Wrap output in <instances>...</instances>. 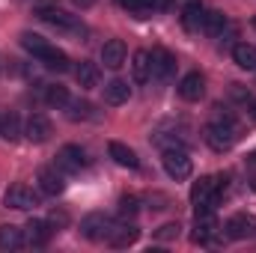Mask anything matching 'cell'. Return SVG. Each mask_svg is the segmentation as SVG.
Returning <instances> with one entry per match:
<instances>
[{"label": "cell", "mask_w": 256, "mask_h": 253, "mask_svg": "<svg viewBox=\"0 0 256 253\" xmlns=\"http://www.w3.org/2000/svg\"><path fill=\"white\" fill-rule=\"evenodd\" d=\"M149 202H155L152 208H167V202H170V200H167L164 194H152V196H149Z\"/></svg>", "instance_id": "obj_35"}, {"label": "cell", "mask_w": 256, "mask_h": 253, "mask_svg": "<svg viewBox=\"0 0 256 253\" xmlns=\"http://www.w3.org/2000/svg\"><path fill=\"white\" fill-rule=\"evenodd\" d=\"M232 60L238 68H248V72H256V45H248V42H238L232 48Z\"/></svg>", "instance_id": "obj_25"}, {"label": "cell", "mask_w": 256, "mask_h": 253, "mask_svg": "<svg viewBox=\"0 0 256 253\" xmlns=\"http://www.w3.org/2000/svg\"><path fill=\"white\" fill-rule=\"evenodd\" d=\"M57 167L72 170V173H78L80 167H86V155H84V149H80V146H63V149L57 152Z\"/></svg>", "instance_id": "obj_13"}, {"label": "cell", "mask_w": 256, "mask_h": 253, "mask_svg": "<svg viewBox=\"0 0 256 253\" xmlns=\"http://www.w3.org/2000/svg\"><path fill=\"white\" fill-rule=\"evenodd\" d=\"M224 190H226V176H202L200 182H194L191 202L196 208H214Z\"/></svg>", "instance_id": "obj_1"}, {"label": "cell", "mask_w": 256, "mask_h": 253, "mask_svg": "<svg viewBox=\"0 0 256 253\" xmlns=\"http://www.w3.org/2000/svg\"><path fill=\"white\" fill-rule=\"evenodd\" d=\"M102 63L108 66V68H120V66L126 63V42H122V39L104 42V48H102Z\"/></svg>", "instance_id": "obj_16"}, {"label": "cell", "mask_w": 256, "mask_h": 253, "mask_svg": "<svg viewBox=\"0 0 256 253\" xmlns=\"http://www.w3.org/2000/svg\"><path fill=\"white\" fill-rule=\"evenodd\" d=\"M92 3H96V0H74V6H80V9H90Z\"/></svg>", "instance_id": "obj_38"}, {"label": "cell", "mask_w": 256, "mask_h": 253, "mask_svg": "<svg viewBox=\"0 0 256 253\" xmlns=\"http://www.w3.org/2000/svg\"><path fill=\"white\" fill-rule=\"evenodd\" d=\"M108 152H110V158L120 164V167H128V170H137L140 167V161H137V152L126 146V143H120V140H114L110 146H108Z\"/></svg>", "instance_id": "obj_17"}, {"label": "cell", "mask_w": 256, "mask_h": 253, "mask_svg": "<svg viewBox=\"0 0 256 253\" xmlns=\"http://www.w3.org/2000/svg\"><path fill=\"white\" fill-rule=\"evenodd\" d=\"M137 208H140V200H137L134 194H122V196H120V218H122V220L134 218Z\"/></svg>", "instance_id": "obj_31"}, {"label": "cell", "mask_w": 256, "mask_h": 253, "mask_svg": "<svg viewBox=\"0 0 256 253\" xmlns=\"http://www.w3.org/2000/svg\"><path fill=\"white\" fill-rule=\"evenodd\" d=\"M39 63L45 66V68H51V72H66L68 68V57H66V51H60V48H45L39 57H36Z\"/></svg>", "instance_id": "obj_23"}, {"label": "cell", "mask_w": 256, "mask_h": 253, "mask_svg": "<svg viewBox=\"0 0 256 253\" xmlns=\"http://www.w3.org/2000/svg\"><path fill=\"white\" fill-rule=\"evenodd\" d=\"M51 224L48 220H39V218H33L27 226H24V238L30 242V244H36V248H42V244H48V238H51Z\"/></svg>", "instance_id": "obj_14"}, {"label": "cell", "mask_w": 256, "mask_h": 253, "mask_svg": "<svg viewBox=\"0 0 256 253\" xmlns=\"http://www.w3.org/2000/svg\"><path fill=\"white\" fill-rule=\"evenodd\" d=\"M6 206L9 208H18V212H27V208H36L39 206V194L33 188H27V185H12V188L6 190Z\"/></svg>", "instance_id": "obj_6"}, {"label": "cell", "mask_w": 256, "mask_h": 253, "mask_svg": "<svg viewBox=\"0 0 256 253\" xmlns=\"http://www.w3.org/2000/svg\"><path fill=\"white\" fill-rule=\"evenodd\" d=\"M179 96L185 102H200L206 96V78L200 72H188L182 80H179Z\"/></svg>", "instance_id": "obj_10"}, {"label": "cell", "mask_w": 256, "mask_h": 253, "mask_svg": "<svg viewBox=\"0 0 256 253\" xmlns=\"http://www.w3.org/2000/svg\"><path fill=\"white\" fill-rule=\"evenodd\" d=\"M110 230H114V224L104 214H90V218L80 220V236L90 238V242H104L110 236Z\"/></svg>", "instance_id": "obj_5"}, {"label": "cell", "mask_w": 256, "mask_h": 253, "mask_svg": "<svg viewBox=\"0 0 256 253\" xmlns=\"http://www.w3.org/2000/svg\"><path fill=\"white\" fill-rule=\"evenodd\" d=\"M256 236V218L254 214H248V212H238V214H232L230 220H226V238H250Z\"/></svg>", "instance_id": "obj_7"}, {"label": "cell", "mask_w": 256, "mask_h": 253, "mask_svg": "<svg viewBox=\"0 0 256 253\" xmlns=\"http://www.w3.org/2000/svg\"><path fill=\"white\" fill-rule=\"evenodd\" d=\"M116 3L128 12H134L137 18H146V15L155 12V0H116Z\"/></svg>", "instance_id": "obj_27"}, {"label": "cell", "mask_w": 256, "mask_h": 253, "mask_svg": "<svg viewBox=\"0 0 256 253\" xmlns=\"http://www.w3.org/2000/svg\"><path fill=\"white\" fill-rule=\"evenodd\" d=\"M161 161H164L167 176H170V179H176V182L188 179V176L194 173V161L188 158V152H185V149H167Z\"/></svg>", "instance_id": "obj_3"}, {"label": "cell", "mask_w": 256, "mask_h": 253, "mask_svg": "<svg viewBox=\"0 0 256 253\" xmlns=\"http://www.w3.org/2000/svg\"><path fill=\"white\" fill-rule=\"evenodd\" d=\"M179 230H182L179 224H164V226L155 230V238H158V242H176V238H179Z\"/></svg>", "instance_id": "obj_32"}, {"label": "cell", "mask_w": 256, "mask_h": 253, "mask_svg": "<svg viewBox=\"0 0 256 253\" xmlns=\"http://www.w3.org/2000/svg\"><path fill=\"white\" fill-rule=\"evenodd\" d=\"M232 96H236V98H242V102H250V92H244V90H242V84H232Z\"/></svg>", "instance_id": "obj_36"}, {"label": "cell", "mask_w": 256, "mask_h": 253, "mask_svg": "<svg viewBox=\"0 0 256 253\" xmlns=\"http://www.w3.org/2000/svg\"><path fill=\"white\" fill-rule=\"evenodd\" d=\"M39 18L48 21L51 27H60V30H72V33H84V27L78 24L74 15H68L63 9H39Z\"/></svg>", "instance_id": "obj_11"}, {"label": "cell", "mask_w": 256, "mask_h": 253, "mask_svg": "<svg viewBox=\"0 0 256 253\" xmlns=\"http://www.w3.org/2000/svg\"><path fill=\"white\" fill-rule=\"evenodd\" d=\"M202 21H206V9L200 0H185L182 6V24L185 30H202Z\"/></svg>", "instance_id": "obj_15"}, {"label": "cell", "mask_w": 256, "mask_h": 253, "mask_svg": "<svg viewBox=\"0 0 256 253\" xmlns=\"http://www.w3.org/2000/svg\"><path fill=\"white\" fill-rule=\"evenodd\" d=\"M214 122H220V126H232V128H236V120H232V114H230L226 108H220V104L214 108Z\"/></svg>", "instance_id": "obj_33"}, {"label": "cell", "mask_w": 256, "mask_h": 253, "mask_svg": "<svg viewBox=\"0 0 256 253\" xmlns=\"http://www.w3.org/2000/svg\"><path fill=\"white\" fill-rule=\"evenodd\" d=\"M218 218H214V208H196V218H194V244H208L214 236H218Z\"/></svg>", "instance_id": "obj_2"}, {"label": "cell", "mask_w": 256, "mask_h": 253, "mask_svg": "<svg viewBox=\"0 0 256 253\" xmlns=\"http://www.w3.org/2000/svg\"><path fill=\"white\" fill-rule=\"evenodd\" d=\"M66 108H68V120H90V116H92V104H90V102H80V98L72 102V98H68Z\"/></svg>", "instance_id": "obj_30"}, {"label": "cell", "mask_w": 256, "mask_h": 253, "mask_svg": "<svg viewBox=\"0 0 256 253\" xmlns=\"http://www.w3.org/2000/svg\"><path fill=\"white\" fill-rule=\"evenodd\" d=\"M98 78H102V72H98V66L90 63V60H80V63L74 66V80H78V86H84V90H92L96 84H98Z\"/></svg>", "instance_id": "obj_19"}, {"label": "cell", "mask_w": 256, "mask_h": 253, "mask_svg": "<svg viewBox=\"0 0 256 253\" xmlns=\"http://www.w3.org/2000/svg\"><path fill=\"white\" fill-rule=\"evenodd\" d=\"M131 74H134L137 84H146L152 78V57H149V51H134V57H131Z\"/></svg>", "instance_id": "obj_21"}, {"label": "cell", "mask_w": 256, "mask_h": 253, "mask_svg": "<svg viewBox=\"0 0 256 253\" xmlns=\"http://www.w3.org/2000/svg\"><path fill=\"white\" fill-rule=\"evenodd\" d=\"M149 57H152V78H158V80H167V78L176 72V57H173L170 51H164V48H155Z\"/></svg>", "instance_id": "obj_12"}, {"label": "cell", "mask_w": 256, "mask_h": 253, "mask_svg": "<svg viewBox=\"0 0 256 253\" xmlns=\"http://www.w3.org/2000/svg\"><path fill=\"white\" fill-rule=\"evenodd\" d=\"M51 120L45 116V114H30L27 116V126H24V134H27V140H33V143H45L48 137H51Z\"/></svg>", "instance_id": "obj_9"}, {"label": "cell", "mask_w": 256, "mask_h": 253, "mask_svg": "<svg viewBox=\"0 0 256 253\" xmlns=\"http://www.w3.org/2000/svg\"><path fill=\"white\" fill-rule=\"evenodd\" d=\"M21 134H24V128H21V116H18L15 110H6V114L0 116V137H3L6 143H15Z\"/></svg>", "instance_id": "obj_20"}, {"label": "cell", "mask_w": 256, "mask_h": 253, "mask_svg": "<svg viewBox=\"0 0 256 253\" xmlns=\"http://www.w3.org/2000/svg\"><path fill=\"white\" fill-rule=\"evenodd\" d=\"M254 24H256V21H254Z\"/></svg>", "instance_id": "obj_39"}, {"label": "cell", "mask_w": 256, "mask_h": 253, "mask_svg": "<svg viewBox=\"0 0 256 253\" xmlns=\"http://www.w3.org/2000/svg\"><path fill=\"white\" fill-rule=\"evenodd\" d=\"M39 188L42 194H48V196H57V194H63L66 190V176L57 170V167H39Z\"/></svg>", "instance_id": "obj_8"}, {"label": "cell", "mask_w": 256, "mask_h": 253, "mask_svg": "<svg viewBox=\"0 0 256 253\" xmlns=\"http://www.w3.org/2000/svg\"><path fill=\"white\" fill-rule=\"evenodd\" d=\"M137 238H140V230H137L134 224H120V226H114L110 236H108L110 248H128V244H134Z\"/></svg>", "instance_id": "obj_18"}, {"label": "cell", "mask_w": 256, "mask_h": 253, "mask_svg": "<svg viewBox=\"0 0 256 253\" xmlns=\"http://www.w3.org/2000/svg\"><path fill=\"white\" fill-rule=\"evenodd\" d=\"M66 220H68V218H66L63 212H51V218H48L51 226H66Z\"/></svg>", "instance_id": "obj_34"}, {"label": "cell", "mask_w": 256, "mask_h": 253, "mask_svg": "<svg viewBox=\"0 0 256 253\" xmlns=\"http://www.w3.org/2000/svg\"><path fill=\"white\" fill-rule=\"evenodd\" d=\"M24 230H18V226H12V224H6V226H0V250H18V248H24Z\"/></svg>", "instance_id": "obj_24"}, {"label": "cell", "mask_w": 256, "mask_h": 253, "mask_svg": "<svg viewBox=\"0 0 256 253\" xmlns=\"http://www.w3.org/2000/svg\"><path fill=\"white\" fill-rule=\"evenodd\" d=\"M248 114H250V120L256 122V98H250V102H248Z\"/></svg>", "instance_id": "obj_37"}, {"label": "cell", "mask_w": 256, "mask_h": 253, "mask_svg": "<svg viewBox=\"0 0 256 253\" xmlns=\"http://www.w3.org/2000/svg\"><path fill=\"white\" fill-rule=\"evenodd\" d=\"M202 30H206L208 36H220V33L226 30V15H224V12H218V9H212V12H206V21H202Z\"/></svg>", "instance_id": "obj_26"}, {"label": "cell", "mask_w": 256, "mask_h": 253, "mask_svg": "<svg viewBox=\"0 0 256 253\" xmlns=\"http://www.w3.org/2000/svg\"><path fill=\"white\" fill-rule=\"evenodd\" d=\"M45 102H48L51 108H66V104H68V90L60 86V84L45 86Z\"/></svg>", "instance_id": "obj_28"}, {"label": "cell", "mask_w": 256, "mask_h": 253, "mask_svg": "<svg viewBox=\"0 0 256 253\" xmlns=\"http://www.w3.org/2000/svg\"><path fill=\"white\" fill-rule=\"evenodd\" d=\"M128 98H131V86H128L126 80L114 78L110 84H104V102L108 104H126Z\"/></svg>", "instance_id": "obj_22"}, {"label": "cell", "mask_w": 256, "mask_h": 253, "mask_svg": "<svg viewBox=\"0 0 256 253\" xmlns=\"http://www.w3.org/2000/svg\"><path fill=\"white\" fill-rule=\"evenodd\" d=\"M206 143L214 149V152H230L232 143H236V128L232 126H220V122H212L206 126Z\"/></svg>", "instance_id": "obj_4"}, {"label": "cell", "mask_w": 256, "mask_h": 253, "mask_svg": "<svg viewBox=\"0 0 256 253\" xmlns=\"http://www.w3.org/2000/svg\"><path fill=\"white\" fill-rule=\"evenodd\" d=\"M21 48H27L33 57H39V54L48 48V42H45L39 33H30V30H27V33H21Z\"/></svg>", "instance_id": "obj_29"}]
</instances>
